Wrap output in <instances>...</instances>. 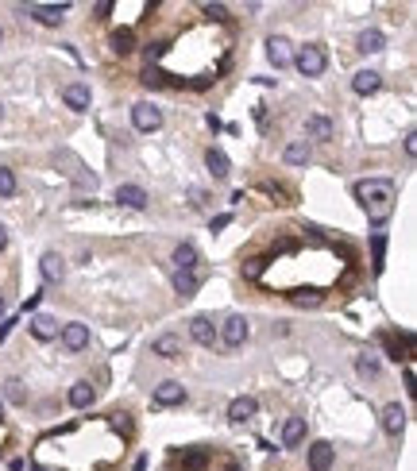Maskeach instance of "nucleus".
Returning a JSON list of instances; mask_svg holds the SVG:
<instances>
[{
  "instance_id": "9d476101",
  "label": "nucleus",
  "mask_w": 417,
  "mask_h": 471,
  "mask_svg": "<svg viewBox=\"0 0 417 471\" xmlns=\"http://www.w3.org/2000/svg\"><path fill=\"white\" fill-rule=\"evenodd\" d=\"M333 460H336V452H333V444H328V440L309 444V468H313V471H328V468H333Z\"/></svg>"
},
{
  "instance_id": "4c0bfd02",
  "label": "nucleus",
  "mask_w": 417,
  "mask_h": 471,
  "mask_svg": "<svg viewBox=\"0 0 417 471\" xmlns=\"http://www.w3.org/2000/svg\"><path fill=\"white\" fill-rule=\"evenodd\" d=\"M0 321H4V301H0Z\"/></svg>"
},
{
  "instance_id": "f8f14e48",
  "label": "nucleus",
  "mask_w": 417,
  "mask_h": 471,
  "mask_svg": "<svg viewBox=\"0 0 417 471\" xmlns=\"http://www.w3.org/2000/svg\"><path fill=\"white\" fill-rule=\"evenodd\" d=\"M383 429L391 433V437H402V429H406V410H402L398 402L383 405Z\"/></svg>"
},
{
  "instance_id": "c756f323",
  "label": "nucleus",
  "mask_w": 417,
  "mask_h": 471,
  "mask_svg": "<svg viewBox=\"0 0 417 471\" xmlns=\"http://www.w3.org/2000/svg\"><path fill=\"white\" fill-rule=\"evenodd\" d=\"M16 193V174L8 166H0V197H12Z\"/></svg>"
},
{
  "instance_id": "e433bc0d",
  "label": "nucleus",
  "mask_w": 417,
  "mask_h": 471,
  "mask_svg": "<svg viewBox=\"0 0 417 471\" xmlns=\"http://www.w3.org/2000/svg\"><path fill=\"white\" fill-rule=\"evenodd\" d=\"M225 471H240V468H236V463H228V468H225Z\"/></svg>"
},
{
  "instance_id": "f257e3e1",
  "label": "nucleus",
  "mask_w": 417,
  "mask_h": 471,
  "mask_svg": "<svg viewBox=\"0 0 417 471\" xmlns=\"http://www.w3.org/2000/svg\"><path fill=\"white\" fill-rule=\"evenodd\" d=\"M356 197H359V205H363L371 224H386L394 213V201H398V190L386 178H367V182L356 186Z\"/></svg>"
},
{
  "instance_id": "2f4dec72",
  "label": "nucleus",
  "mask_w": 417,
  "mask_h": 471,
  "mask_svg": "<svg viewBox=\"0 0 417 471\" xmlns=\"http://www.w3.org/2000/svg\"><path fill=\"white\" fill-rule=\"evenodd\" d=\"M371 248H375V271H383V251H386V236H383V232L371 240Z\"/></svg>"
},
{
  "instance_id": "f03ea898",
  "label": "nucleus",
  "mask_w": 417,
  "mask_h": 471,
  "mask_svg": "<svg viewBox=\"0 0 417 471\" xmlns=\"http://www.w3.org/2000/svg\"><path fill=\"white\" fill-rule=\"evenodd\" d=\"M294 66L301 70V77H321V74H325V66H328L325 47H321V43H305V47L294 54Z\"/></svg>"
},
{
  "instance_id": "2eb2a0df",
  "label": "nucleus",
  "mask_w": 417,
  "mask_h": 471,
  "mask_svg": "<svg viewBox=\"0 0 417 471\" xmlns=\"http://www.w3.org/2000/svg\"><path fill=\"white\" fill-rule=\"evenodd\" d=\"M62 97H66V105L74 108V112H85V108H89V85L74 82V85H66V89H62Z\"/></svg>"
},
{
  "instance_id": "4468645a",
  "label": "nucleus",
  "mask_w": 417,
  "mask_h": 471,
  "mask_svg": "<svg viewBox=\"0 0 417 471\" xmlns=\"http://www.w3.org/2000/svg\"><path fill=\"white\" fill-rule=\"evenodd\" d=\"M379 85H383V74H375V70H359V74L351 77V89H356L359 97H371V93H379Z\"/></svg>"
},
{
  "instance_id": "c85d7f7f",
  "label": "nucleus",
  "mask_w": 417,
  "mask_h": 471,
  "mask_svg": "<svg viewBox=\"0 0 417 471\" xmlns=\"http://www.w3.org/2000/svg\"><path fill=\"white\" fill-rule=\"evenodd\" d=\"M4 398H8V402H16V405H24V402H27L24 382H20V379H8V382H4Z\"/></svg>"
},
{
  "instance_id": "aec40b11",
  "label": "nucleus",
  "mask_w": 417,
  "mask_h": 471,
  "mask_svg": "<svg viewBox=\"0 0 417 471\" xmlns=\"http://www.w3.org/2000/svg\"><path fill=\"white\" fill-rule=\"evenodd\" d=\"M31 336L35 340H54V336H59V321H54V317H47V313H39L31 321Z\"/></svg>"
},
{
  "instance_id": "cd10ccee",
  "label": "nucleus",
  "mask_w": 417,
  "mask_h": 471,
  "mask_svg": "<svg viewBox=\"0 0 417 471\" xmlns=\"http://www.w3.org/2000/svg\"><path fill=\"white\" fill-rule=\"evenodd\" d=\"M356 371L363 375V379H379V371H383V367H379L375 356H359L356 359Z\"/></svg>"
},
{
  "instance_id": "7c9ffc66",
  "label": "nucleus",
  "mask_w": 417,
  "mask_h": 471,
  "mask_svg": "<svg viewBox=\"0 0 417 471\" xmlns=\"http://www.w3.org/2000/svg\"><path fill=\"white\" fill-rule=\"evenodd\" d=\"M290 301L294 306H301V309H313V306H321V294H313V290H301V294H290Z\"/></svg>"
},
{
  "instance_id": "c9c22d12",
  "label": "nucleus",
  "mask_w": 417,
  "mask_h": 471,
  "mask_svg": "<svg viewBox=\"0 0 417 471\" xmlns=\"http://www.w3.org/2000/svg\"><path fill=\"white\" fill-rule=\"evenodd\" d=\"M4 244H8V232H4V224H0V251H4Z\"/></svg>"
},
{
  "instance_id": "bb28decb",
  "label": "nucleus",
  "mask_w": 417,
  "mask_h": 471,
  "mask_svg": "<svg viewBox=\"0 0 417 471\" xmlns=\"http://www.w3.org/2000/svg\"><path fill=\"white\" fill-rule=\"evenodd\" d=\"M112 50H116V54H132V50H135V35H132V27H124V31L112 35Z\"/></svg>"
},
{
  "instance_id": "f3484780",
  "label": "nucleus",
  "mask_w": 417,
  "mask_h": 471,
  "mask_svg": "<svg viewBox=\"0 0 417 471\" xmlns=\"http://www.w3.org/2000/svg\"><path fill=\"white\" fill-rule=\"evenodd\" d=\"M301 440H305V417H286V425H282V444H286V448H298Z\"/></svg>"
},
{
  "instance_id": "ea45409f",
  "label": "nucleus",
  "mask_w": 417,
  "mask_h": 471,
  "mask_svg": "<svg viewBox=\"0 0 417 471\" xmlns=\"http://www.w3.org/2000/svg\"><path fill=\"white\" fill-rule=\"evenodd\" d=\"M0 39H4V31H0Z\"/></svg>"
},
{
  "instance_id": "f704fd0d",
  "label": "nucleus",
  "mask_w": 417,
  "mask_h": 471,
  "mask_svg": "<svg viewBox=\"0 0 417 471\" xmlns=\"http://www.w3.org/2000/svg\"><path fill=\"white\" fill-rule=\"evenodd\" d=\"M406 390H409V394H417V379H414V371H406Z\"/></svg>"
},
{
  "instance_id": "ddd939ff",
  "label": "nucleus",
  "mask_w": 417,
  "mask_h": 471,
  "mask_svg": "<svg viewBox=\"0 0 417 471\" xmlns=\"http://www.w3.org/2000/svg\"><path fill=\"white\" fill-rule=\"evenodd\" d=\"M116 201L120 205H128V209H147V190L143 186H116Z\"/></svg>"
},
{
  "instance_id": "a19ab883",
  "label": "nucleus",
  "mask_w": 417,
  "mask_h": 471,
  "mask_svg": "<svg viewBox=\"0 0 417 471\" xmlns=\"http://www.w3.org/2000/svg\"><path fill=\"white\" fill-rule=\"evenodd\" d=\"M0 116H4V112H0Z\"/></svg>"
},
{
  "instance_id": "9b49d317",
  "label": "nucleus",
  "mask_w": 417,
  "mask_h": 471,
  "mask_svg": "<svg viewBox=\"0 0 417 471\" xmlns=\"http://www.w3.org/2000/svg\"><path fill=\"white\" fill-rule=\"evenodd\" d=\"M190 336L197 340V344H213L217 340V324H213V317H205V313H197L190 321Z\"/></svg>"
},
{
  "instance_id": "4be33fe9",
  "label": "nucleus",
  "mask_w": 417,
  "mask_h": 471,
  "mask_svg": "<svg viewBox=\"0 0 417 471\" xmlns=\"http://www.w3.org/2000/svg\"><path fill=\"white\" fill-rule=\"evenodd\" d=\"M282 158H286L290 166H305V163H309V143H305V140H294V143H286Z\"/></svg>"
},
{
  "instance_id": "dca6fc26",
  "label": "nucleus",
  "mask_w": 417,
  "mask_h": 471,
  "mask_svg": "<svg viewBox=\"0 0 417 471\" xmlns=\"http://www.w3.org/2000/svg\"><path fill=\"white\" fill-rule=\"evenodd\" d=\"M205 166L213 170V178H228V174H232V163H228V155L220 147H208L205 151Z\"/></svg>"
},
{
  "instance_id": "0eeeda50",
  "label": "nucleus",
  "mask_w": 417,
  "mask_h": 471,
  "mask_svg": "<svg viewBox=\"0 0 417 471\" xmlns=\"http://www.w3.org/2000/svg\"><path fill=\"white\" fill-rule=\"evenodd\" d=\"M182 402H185V387H182V382L167 379V382H159V387H155V405H162V410H167V405H182Z\"/></svg>"
},
{
  "instance_id": "6ab92c4d",
  "label": "nucleus",
  "mask_w": 417,
  "mask_h": 471,
  "mask_svg": "<svg viewBox=\"0 0 417 471\" xmlns=\"http://www.w3.org/2000/svg\"><path fill=\"white\" fill-rule=\"evenodd\" d=\"M305 132H309V140L328 143V140H333V120H328V116H309V120H305Z\"/></svg>"
},
{
  "instance_id": "a211bd4d",
  "label": "nucleus",
  "mask_w": 417,
  "mask_h": 471,
  "mask_svg": "<svg viewBox=\"0 0 417 471\" xmlns=\"http://www.w3.org/2000/svg\"><path fill=\"white\" fill-rule=\"evenodd\" d=\"M62 274H66V259H62L59 251H47V255H43V278L62 282Z\"/></svg>"
},
{
  "instance_id": "393cba45",
  "label": "nucleus",
  "mask_w": 417,
  "mask_h": 471,
  "mask_svg": "<svg viewBox=\"0 0 417 471\" xmlns=\"http://www.w3.org/2000/svg\"><path fill=\"white\" fill-rule=\"evenodd\" d=\"M155 356L178 359V356H182V340H178V336H159V340H155Z\"/></svg>"
},
{
  "instance_id": "39448f33",
  "label": "nucleus",
  "mask_w": 417,
  "mask_h": 471,
  "mask_svg": "<svg viewBox=\"0 0 417 471\" xmlns=\"http://www.w3.org/2000/svg\"><path fill=\"white\" fill-rule=\"evenodd\" d=\"M267 58H271V66H275V70L290 66V62H294L290 39H286V35H271V39H267Z\"/></svg>"
},
{
  "instance_id": "72a5a7b5",
  "label": "nucleus",
  "mask_w": 417,
  "mask_h": 471,
  "mask_svg": "<svg viewBox=\"0 0 417 471\" xmlns=\"http://www.w3.org/2000/svg\"><path fill=\"white\" fill-rule=\"evenodd\" d=\"M417 151V132H406V155H414Z\"/></svg>"
},
{
  "instance_id": "20e7f679",
  "label": "nucleus",
  "mask_w": 417,
  "mask_h": 471,
  "mask_svg": "<svg viewBox=\"0 0 417 471\" xmlns=\"http://www.w3.org/2000/svg\"><path fill=\"white\" fill-rule=\"evenodd\" d=\"M243 340H248V321H243L240 313L225 317V324H220V344H225V347H240Z\"/></svg>"
},
{
  "instance_id": "1a4fd4ad",
  "label": "nucleus",
  "mask_w": 417,
  "mask_h": 471,
  "mask_svg": "<svg viewBox=\"0 0 417 471\" xmlns=\"http://www.w3.org/2000/svg\"><path fill=\"white\" fill-rule=\"evenodd\" d=\"M27 12H31L39 24H47V27H59L62 20H66V4H31Z\"/></svg>"
},
{
  "instance_id": "58836bf2",
  "label": "nucleus",
  "mask_w": 417,
  "mask_h": 471,
  "mask_svg": "<svg viewBox=\"0 0 417 471\" xmlns=\"http://www.w3.org/2000/svg\"><path fill=\"white\" fill-rule=\"evenodd\" d=\"M0 414H4V405H0Z\"/></svg>"
},
{
  "instance_id": "7ed1b4c3",
  "label": "nucleus",
  "mask_w": 417,
  "mask_h": 471,
  "mask_svg": "<svg viewBox=\"0 0 417 471\" xmlns=\"http://www.w3.org/2000/svg\"><path fill=\"white\" fill-rule=\"evenodd\" d=\"M132 124L139 128V132H159L162 128V112L151 100H139V105H132Z\"/></svg>"
},
{
  "instance_id": "b1692460",
  "label": "nucleus",
  "mask_w": 417,
  "mask_h": 471,
  "mask_svg": "<svg viewBox=\"0 0 417 471\" xmlns=\"http://www.w3.org/2000/svg\"><path fill=\"white\" fill-rule=\"evenodd\" d=\"M197 286H201V278L193 271H178L174 274V290L182 294V298H193V294H197Z\"/></svg>"
},
{
  "instance_id": "5701e85b",
  "label": "nucleus",
  "mask_w": 417,
  "mask_h": 471,
  "mask_svg": "<svg viewBox=\"0 0 417 471\" xmlns=\"http://www.w3.org/2000/svg\"><path fill=\"white\" fill-rule=\"evenodd\" d=\"M174 267L178 271H193V267H197V248H193V244H178L174 248Z\"/></svg>"
},
{
  "instance_id": "6e6552de",
  "label": "nucleus",
  "mask_w": 417,
  "mask_h": 471,
  "mask_svg": "<svg viewBox=\"0 0 417 471\" xmlns=\"http://www.w3.org/2000/svg\"><path fill=\"white\" fill-rule=\"evenodd\" d=\"M255 410H259L255 398L240 394V398H232V405H228V421H232V425H243V421H251V417H255Z\"/></svg>"
},
{
  "instance_id": "423d86ee",
  "label": "nucleus",
  "mask_w": 417,
  "mask_h": 471,
  "mask_svg": "<svg viewBox=\"0 0 417 471\" xmlns=\"http://www.w3.org/2000/svg\"><path fill=\"white\" fill-rule=\"evenodd\" d=\"M62 347L66 352H85L89 347V324H62Z\"/></svg>"
},
{
  "instance_id": "473e14b6",
  "label": "nucleus",
  "mask_w": 417,
  "mask_h": 471,
  "mask_svg": "<svg viewBox=\"0 0 417 471\" xmlns=\"http://www.w3.org/2000/svg\"><path fill=\"white\" fill-rule=\"evenodd\" d=\"M205 16L208 20H228V8L225 4H205Z\"/></svg>"
},
{
  "instance_id": "a878e982",
  "label": "nucleus",
  "mask_w": 417,
  "mask_h": 471,
  "mask_svg": "<svg viewBox=\"0 0 417 471\" xmlns=\"http://www.w3.org/2000/svg\"><path fill=\"white\" fill-rule=\"evenodd\" d=\"M383 47H386V39H383V31H375V27H367V31L359 35V50H363V54H379Z\"/></svg>"
},
{
  "instance_id": "412c9836",
  "label": "nucleus",
  "mask_w": 417,
  "mask_h": 471,
  "mask_svg": "<svg viewBox=\"0 0 417 471\" xmlns=\"http://www.w3.org/2000/svg\"><path fill=\"white\" fill-rule=\"evenodd\" d=\"M70 405H74V410H89V405H93V387L85 379L70 387Z\"/></svg>"
}]
</instances>
